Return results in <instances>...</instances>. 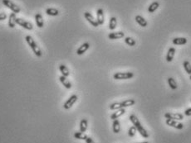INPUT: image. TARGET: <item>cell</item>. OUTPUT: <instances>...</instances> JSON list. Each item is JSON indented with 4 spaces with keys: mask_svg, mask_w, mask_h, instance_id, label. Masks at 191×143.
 I'll use <instances>...</instances> for the list:
<instances>
[{
    "mask_svg": "<svg viewBox=\"0 0 191 143\" xmlns=\"http://www.w3.org/2000/svg\"><path fill=\"white\" fill-rule=\"evenodd\" d=\"M129 118H130V121L132 122L133 126H135V128L137 129V132H139L140 134V136H141L142 138H149V134H148V132H147V131H146L145 128L143 127V126L141 125L139 119L137 118V117H136L135 115L131 114Z\"/></svg>",
    "mask_w": 191,
    "mask_h": 143,
    "instance_id": "1",
    "label": "cell"
},
{
    "mask_svg": "<svg viewBox=\"0 0 191 143\" xmlns=\"http://www.w3.org/2000/svg\"><path fill=\"white\" fill-rule=\"evenodd\" d=\"M25 40L27 41V43L28 44V46L31 47V49L33 50V52L35 54L36 56L38 57H41L42 53V51H41L40 47L38 46V44L35 42V41L33 40V38L31 36H27L25 37Z\"/></svg>",
    "mask_w": 191,
    "mask_h": 143,
    "instance_id": "2",
    "label": "cell"
},
{
    "mask_svg": "<svg viewBox=\"0 0 191 143\" xmlns=\"http://www.w3.org/2000/svg\"><path fill=\"white\" fill-rule=\"evenodd\" d=\"M134 77V73L132 72H116L113 75V78L116 80H129Z\"/></svg>",
    "mask_w": 191,
    "mask_h": 143,
    "instance_id": "3",
    "label": "cell"
},
{
    "mask_svg": "<svg viewBox=\"0 0 191 143\" xmlns=\"http://www.w3.org/2000/svg\"><path fill=\"white\" fill-rule=\"evenodd\" d=\"M2 3H3V4L4 6H6L8 8H9V9H11L13 12H14V13H19L20 12V8L17 6L16 4H14L13 2H11L10 0H2Z\"/></svg>",
    "mask_w": 191,
    "mask_h": 143,
    "instance_id": "4",
    "label": "cell"
},
{
    "mask_svg": "<svg viewBox=\"0 0 191 143\" xmlns=\"http://www.w3.org/2000/svg\"><path fill=\"white\" fill-rule=\"evenodd\" d=\"M165 123H166V125L171 126V127H174V128L178 129V130H181V129L184 128V124L179 122L177 120H173V119H168V118H166Z\"/></svg>",
    "mask_w": 191,
    "mask_h": 143,
    "instance_id": "5",
    "label": "cell"
},
{
    "mask_svg": "<svg viewBox=\"0 0 191 143\" xmlns=\"http://www.w3.org/2000/svg\"><path fill=\"white\" fill-rule=\"evenodd\" d=\"M77 99H78V97H77V95H76V94H73V95H72L71 97L64 103L63 105V108L64 109H67V110H68L70 109L73 105H74V103L77 101Z\"/></svg>",
    "mask_w": 191,
    "mask_h": 143,
    "instance_id": "6",
    "label": "cell"
},
{
    "mask_svg": "<svg viewBox=\"0 0 191 143\" xmlns=\"http://www.w3.org/2000/svg\"><path fill=\"white\" fill-rule=\"evenodd\" d=\"M165 118L168 119H173V120L181 121L184 119V115L178 113H166L165 114Z\"/></svg>",
    "mask_w": 191,
    "mask_h": 143,
    "instance_id": "7",
    "label": "cell"
},
{
    "mask_svg": "<svg viewBox=\"0 0 191 143\" xmlns=\"http://www.w3.org/2000/svg\"><path fill=\"white\" fill-rule=\"evenodd\" d=\"M16 23H17V25L21 26L23 28L29 30V31L33 30V26L32 23L26 22V21H24V19H22V18H17L16 19Z\"/></svg>",
    "mask_w": 191,
    "mask_h": 143,
    "instance_id": "8",
    "label": "cell"
},
{
    "mask_svg": "<svg viewBox=\"0 0 191 143\" xmlns=\"http://www.w3.org/2000/svg\"><path fill=\"white\" fill-rule=\"evenodd\" d=\"M84 17H85V18L87 19V22L90 23L91 25H92L93 27L97 28V27H98L99 26L97 21L94 18V17L92 16V14H91V12H84Z\"/></svg>",
    "mask_w": 191,
    "mask_h": 143,
    "instance_id": "9",
    "label": "cell"
},
{
    "mask_svg": "<svg viewBox=\"0 0 191 143\" xmlns=\"http://www.w3.org/2000/svg\"><path fill=\"white\" fill-rule=\"evenodd\" d=\"M97 21L99 25H102L105 22L104 19V12L102 8H99L97 11Z\"/></svg>",
    "mask_w": 191,
    "mask_h": 143,
    "instance_id": "10",
    "label": "cell"
},
{
    "mask_svg": "<svg viewBox=\"0 0 191 143\" xmlns=\"http://www.w3.org/2000/svg\"><path fill=\"white\" fill-rule=\"evenodd\" d=\"M125 36V33L123 32H111L108 35V38L110 40H117L121 39Z\"/></svg>",
    "mask_w": 191,
    "mask_h": 143,
    "instance_id": "11",
    "label": "cell"
},
{
    "mask_svg": "<svg viewBox=\"0 0 191 143\" xmlns=\"http://www.w3.org/2000/svg\"><path fill=\"white\" fill-rule=\"evenodd\" d=\"M125 113H126V109H124V108L118 109V110H116V112H115L114 113H112V114L110 115V119L116 120V119L119 118L120 117H122V115H124Z\"/></svg>",
    "mask_w": 191,
    "mask_h": 143,
    "instance_id": "12",
    "label": "cell"
},
{
    "mask_svg": "<svg viewBox=\"0 0 191 143\" xmlns=\"http://www.w3.org/2000/svg\"><path fill=\"white\" fill-rule=\"evenodd\" d=\"M89 47H90V44H89L88 42L83 43V44H82L81 46H80V47L76 50V54H77L78 56L83 55V54L89 49Z\"/></svg>",
    "mask_w": 191,
    "mask_h": 143,
    "instance_id": "13",
    "label": "cell"
},
{
    "mask_svg": "<svg viewBox=\"0 0 191 143\" xmlns=\"http://www.w3.org/2000/svg\"><path fill=\"white\" fill-rule=\"evenodd\" d=\"M16 19H17L16 13L12 12L11 14L9 15V18H8V27H9L10 28H15V25L17 24V23H16Z\"/></svg>",
    "mask_w": 191,
    "mask_h": 143,
    "instance_id": "14",
    "label": "cell"
},
{
    "mask_svg": "<svg viewBox=\"0 0 191 143\" xmlns=\"http://www.w3.org/2000/svg\"><path fill=\"white\" fill-rule=\"evenodd\" d=\"M59 80H60V82L62 83V85H63L66 89H70L72 88V84H71V82H70L69 80L67 79V77L62 75V76L59 77Z\"/></svg>",
    "mask_w": 191,
    "mask_h": 143,
    "instance_id": "15",
    "label": "cell"
},
{
    "mask_svg": "<svg viewBox=\"0 0 191 143\" xmlns=\"http://www.w3.org/2000/svg\"><path fill=\"white\" fill-rule=\"evenodd\" d=\"M174 54H175V48L174 47H170L169 49L167 55H166V61L167 62H171L173 60L174 57Z\"/></svg>",
    "mask_w": 191,
    "mask_h": 143,
    "instance_id": "16",
    "label": "cell"
},
{
    "mask_svg": "<svg viewBox=\"0 0 191 143\" xmlns=\"http://www.w3.org/2000/svg\"><path fill=\"white\" fill-rule=\"evenodd\" d=\"M35 21H36V24L37 26L39 28H42L43 26H44V22H43V18H42V16L40 13H37L35 15Z\"/></svg>",
    "mask_w": 191,
    "mask_h": 143,
    "instance_id": "17",
    "label": "cell"
},
{
    "mask_svg": "<svg viewBox=\"0 0 191 143\" xmlns=\"http://www.w3.org/2000/svg\"><path fill=\"white\" fill-rule=\"evenodd\" d=\"M135 21H136V23H138L140 26H141L142 28H145V27L148 25L147 21H146L142 16H140V15H137V16L135 17Z\"/></svg>",
    "mask_w": 191,
    "mask_h": 143,
    "instance_id": "18",
    "label": "cell"
},
{
    "mask_svg": "<svg viewBox=\"0 0 191 143\" xmlns=\"http://www.w3.org/2000/svg\"><path fill=\"white\" fill-rule=\"evenodd\" d=\"M172 41H173V44H174V45L181 46V45H185L188 41L185 37H175L173 39Z\"/></svg>",
    "mask_w": 191,
    "mask_h": 143,
    "instance_id": "19",
    "label": "cell"
},
{
    "mask_svg": "<svg viewBox=\"0 0 191 143\" xmlns=\"http://www.w3.org/2000/svg\"><path fill=\"white\" fill-rule=\"evenodd\" d=\"M112 129H113V132L114 133H119L120 131H121V123H120V122L119 120H116L113 121V123H112Z\"/></svg>",
    "mask_w": 191,
    "mask_h": 143,
    "instance_id": "20",
    "label": "cell"
},
{
    "mask_svg": "<svg viewBox=\"0 0 191 143\" xmlns=\"http://www.w3.org/2000/svg\"><path fill=\"white\" fill-rule=\"evenodd\" d=\"M46 13L48 16H52V17H56L59 15V11L57 8H49L46 9Z\"/></svg>",
    "mask_w": 191,
    "mask_h": 143,
    "instance_id": "21",
    "label": "cell"
},
{
    "mask_svg": "<svg viewBox=\"0 0 191 143\" xmlns=\"http://www.w3.org/2000/svg\"><path fill=\"white\" fill-rule=\"evenodd\" d=\"M59 70L62 73V75H63L65 77H68L70 75L69 70L67 69V67L64 65H59Z\"/></svg>",
    "mask_w": 191,
    "mask_h": 143,
    "instance_id": "22",
    "label": "cell"
},
{
    "mask_svg": "<svg viewBox=\"0 0 191 143\" xmlns=\"http://www.w3.org/2000/svg\"><path fill=\"white\" fill-rule=\"evenodd\" d=\"M159 7H160V3H159V2H153L152 3H151V5L149 6V8H148V12H156L159 8Z\"/></svg>",
    "mask_w": 191,
    "mask_h": 143,
    "instance_id": "23",
    "label": "cell"
},
{
    "mask_svg": "<svg viewBox=\"0 0 191 143\" xmlns=\"http://www.w3.org/2000/svg\"><path fill=\"white\" fill-rule=\"evenodd\" d=\"M167 82H168L169 86L170 87V89H171L174 90V89H176L178 88L177 83H176V81H175V80H174V78H172V77H169V78H168Z\"/></svg>",
    "mask_w": 191,
    "mask_h": 143,
    "instance_id": "24",
    "label": "cell"
},
{
    "mask_svg": "<svg viewBox=\"0 0 191 143\" xmlns=\"http://www.w3.org/2000/svg\"><path fill=\"white\" fill-rule=\"evenodd\" d=\"M135 103V101L134 99H126L125 101H123L121 103L122 104V108H127V107H131V106H133L134 104Z\"/></svg>",
    "mask_w": 191,
    "mask_h": 143,
    "instance_id": "25",
    "label": "cell"
},
{
    "mask_svg": "<svg viewBox=\"0 0 191 143\" xmlns=\"http://www.w3.org/2000/svg\"><path fill=\"white\" fill-rule=\"evenodd\" d=\"M87 126H88V122H87V119H85V118L81 119V122H80V132H86L87 129Z\"/></svg>",
    "mask_w": 191,
    "mask_h": 143,
    "instance_id": "26",
    "label": "cell"
},
{
    "mask_svg": "<svg viewBox=\"0 0 191 143\" xmlns=\"http://www.w3.org/2000/svg\"><path fill=\"white\" fill-rule=\"evenodd\" d=\"M74 138H75L76 139H78V140H85V141H86L88 137L85 134V132H76L74 133Z\"/></svg>",
    "mask_w": 191,
    "mask_h": 143,
    "instance_id": "27",
    "label": "cell"
},
{
    "mask_svg": "<svg viewBox=\"0 0 191 143\" xmlns=\"http://www.w3.org/2000/svg\"><path fill=\"white\" fill-rule=\"evenodd\" d=\"M117 25V20L115 17H110V22H109V29L110 30H115Z\"/></svg>",
    "mask_w": 191,
    "mask_h": 143,
    "instance_id": "28",
    "label": "cell"
},
{
    "mask_svg": "<svg viewBox=\"0 0 191 143\" xmlns=\"http://www.w3.org/2000/svg\"><path fill=\"white\" fill-rule=\"evenodd\" d=\"M183 66H184V69L186 71L187 74H189L190 75L191 74V64L188 61V60H185L184 63H183Z\"/></svg>",
    "mask_w": 191,
    "mask_h": 143,
    "instance_id": "29",
    "label": "cell"
},
{
    "mask_svg": "<svg viewBox=\"0 0 191 143\" xmlns=\"http://www.w3.org/2000/svg\"><path fill=\"white\" fill-rule=\"evenodd\" d=\"M125 42L127 44L128 46H135V44H136L135 41L134 40L133 38H131V37H126V38H125Z\"/></svg>",
    "mask_w": 191,
    "mask_h": 143,
    "instance_id": "30",
    "label": "cell"
},
{
    "mask_svg": "<svg viewBox=\"0 0 191 143\" xmlns=\"http://www.w3.org/2000/svg\"><path fill=\"white\" fill-rule=\"evenodd\" d=\"M136 132H137V129L135 128V126H131V127L129 128V131H128V135H129V137H131V138L135 137Z\"/></svg>",
    "mask_w": 191,
    "mask_h": 143,
    "instance_id": "31",
    "label": "cell"
},
{
    "mask_svg": "<svg viewBox=\"0 0 191 143\" xmlns=\"http://www.w3.org/2000/svg\"><path fill=\"white\" fill-rule=\"evenodd\" d=\"M122 109L121 103H111L110 105V110H118V109Z\"/></svg>",
    "mask_w": 191,
    "mask_h": 143,
    "instance_id": "32",
    "label": "cell"
},
{
    "mask_svg": "<svg viewBox=\"0 0 191 143\" xmlns=\"http://www.w3.org/2000/svg\"><path fill=\"white\" fill-rule=\"evenodd\" d=\"M6 18H7V15H6V13H4V12H2V13H0V21H3V20H5Z\"/></svg>",
    "mask_w": 191,
    "mask_h": 143,
    "instance_id": "33",
    "label": "cell"
},
{
    "mask_svg": "<svg viewBox=\"0 0 191 143\" xmlns=\"http://www.w3.org/2000/svg\"><path fill=\"white\" fill-rule=\"evenodd\" d=\"M185 115L187 116V117H189V116H191V108L190 109H186L185 111Z\"/></svg>",
    "mask_w": 191,
    "mask_h": 143,
    "instance_id": "34",
    "label": "cell"
},
{
    "mask_svg": "<svg viewBox=\"0 0 191 143\" xmlns=\"http://www.w3.org/2000/svg\"><path fill=\"white\" fill-rule=\"evenodd\" d=\"M86 142L87 143H95L92 139L91 138H89V137L87 138V140H86Z\"/></svg>",
    "mask_w": 191,
    "mask_h": 143,
    "instance_id": "35",
    "label": "cell"
},
{
    "mask_svg": "<svg viewBox=\"0 0 191 143\" xmlns=\"http://www.w3.org/2000/svg\"><path fill=\"white\" fill-rule=\"evenodd\" d=\"M138 143H149V142H138Z\"/></svg>",
    "mask_w": 191,
    "mask_h": 143,
    "instance_id": "36",
    "label": "cell"
},
{
    "mask_svg": "<svg viewBox=\"0 0 191 143\" xmlns=\"http://www.w3.org/2000/svg\"><path fill=\"white\" fill-rule=\"evenodd\" d=\"M190 80H191V74H190Z\"/></svg>",
    "mask_w": 191,
    "mask_h": 143,
    "instance_id": "37",
    "label": "cell"
}]
</instances>
